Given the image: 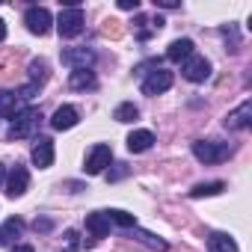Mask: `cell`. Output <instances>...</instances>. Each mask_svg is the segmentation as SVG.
Segmentation results:
<instances>
[{"label": "cell", "mask_w": 252, "mask_h": 252, "mask_svg": "<svg viewBox=\"0 0 252 252\" xmlns=\"http://www.w3.org/2000/svg\"><path fill=\"white\" fill-rule=\"evenodd\" d=\"M30 158H33V163H36L39 169L54 166V140H51V137H36Z\"/></svg>", "instance_id": "11"}, {"label": "cell", "mask_w": 252, "mask_h": 252, "mask_svg": "<svg viewBox=\"0 0 252 252\" xmlns=\"http://www.w3.org/2000/svg\"><path fill=\"white\" fill-rule=\"evenodd\" d=\"M181 74H184L190 83H202V80L211 77V63H208L205 57L193 54V57H187V60L181 63Z\"/></svg>", "instance_id": "6"}, {"label": "cell", "mask_w": 252, "mask_h": 252, "mask_svg": "<svg viewBox=\"0 0 252 252\" xmlns=\"http://www.w3.org/2000/svg\"><path fill=\"white\" fill-rule=\"evenodd\" d=\"M39 125H42V110L39 107H24L18 116H12V125H9V131L6 137L9 140H27L39 131Z\"/></svg>", "instance_id": "1"}, {"label": "cell", "mask_w": 252, "mask_h": 252, "mask_svg": "<svg viewBox=\"0 0 252 252\" xmlns=\"http://www.w3.org/2000/svg\"><path fill=\"white\" fill-rule=\"evenodd\" d=\"M155 3H158L160 9H175V6H178V0H155Z\"/></svg>", "instance_id": "30"}, {"label": "cell", "mask_w": 252, "mask_h": 252, "mask_svg": "<svg viewBox=\"0 0 252 252\" xmlns=\"http://www.w3.org/2000/svg\"><path fill=\"white\" fill-rule=\"evenodd\" d=\"M110 160H113V149H110L107 143H98V146L89 149L83 169H86V175H101V172L110 166Z\"/></svg>", "instance_id": "4"}, {"label": "cell", "mask_w": 252, "mask_h": 252, "mask_svg": "<svg viewBox=\"0 0 252 252\" xmlns=\"http://www.w3.org/2000/svg\"><path fill=\"white\" fill-rule=\"evenodd\" d=\"M24 110V101L12 89H0V119H12Z\"/></svg>", "instance_id": "13"}, {"label": "cell", "mask_w": 252, "mask_h": 252, "mask_svg": "<svg viewBox=\"0 0 252 252\" xmlns=\"http://www.w3.org/2000/svg\"><path fill=\"white\" fill-rule=\"evenodd\" d=\"M60 60H63V65H68L71 71H77V68H92L95 51H92V48H65V51L60 54Z\"/></svg>", "instance_id": "7"}, {"label": "cell", "mask_w": 252, "mask_h": 252, "mask_svg": "<svg viewBox=\"0 0 252 252\" xmlns=\"http://www.w3.org/2000/svg\"><path fill=\"white\" fill-rule=\"evenodd\" d=\"M3 39H6V21L0 18V42H3Z\"/></svg>", "instance_id": "31"}, {"label": "cell", "mask_w": 252, "mask_h": 252, "mask_svg": "<svg viewBox=\"0 0 252 252\" xmlns=\"http://www.w3.org/2000/svg\"><path fill=\"white\" fill-rule=\"evenodd\" d=\"M169 86H172V71L155 68V71H149L146 80H143V95H160V92H166Z\"/></svg>", "instance_id": "8"}, {"label": "cell", "mask_w": 252, "mask_h": 252, "mask_svg": "<svg viewBox=\"0 0 252 252\" xmlns=\"http://www.w3.org/2000/svg\"><path fill=\"white\" fill-rule=\"evenodd\" d=\"M208 252H240L234 237L225 234V231H211L208 234Z\"/></svg>", "instance_id": "17"}, {"label": "cell", "mask_w": 252, "mask_h": 252, "mask_svg": "<svg viewBox=\"0 0 252 252\" xmlns=\"http://www.w3.org/2000/svg\"><path fill=\"white\" fill-rule=\"evenodd\" d=\"M3 178H6V166L0 163V184H3Z\"/></svg>", "instance_id": "32"}, {"label": "cell", "mask_w": 252, "mask_h": 252, "mask_svg": "<svg viewBox=\"0 0 252 252\" xmlns=\"http://www.w3.org/2000/svg\"><path fill=\"white\" fill-rule=\"evenodd\" d=\"M119 9H125V12H137V9H140V0H119Z\"/></svg>", "instance_id": "28"}, {"label": "cell", "mask_w": 252, "mask_h": 252, "mask_svg": "<svg viewBox=\"0 0 252 252\" xmlns=\"http://www.w3.org/2000/svg\"><path fill=\"white\" fill-rule=\"evenodd\" d=\"M193 54H196L193 39H175V42H169V48H166V60H172V63H184V60L193 57Z\"/></svg>", "instance_id": "14"}, {"label": "cell", "mask_w": 252, "mask_h": 252, "mask_svg": "<svg viewBox=\"0 0 252 252\" xmlns=\"http://www.w3.org/2000/svg\"><path fill=\"white\" fill-rule=\"evenodd\" d=\"M86 231L98 240V237H107L110 234V220H107V214L104 211H95V214H89L86 217Z\"/></svg>", "instance_id": "18"}, {"label": "cell", "mask_w": 252, "mask_h": 252, "mask_svg": "<svg viewBox=\"0 0 252 252\" xmlns=\"http://www.w3.org/2000/svg\"><path fill=\"white\" fill-rule=\"evenodd\" d=\"M33 228H36V231H51V228H54V220H48V217H39V220L33 222Z\"/></svg>", "instance_id": "27"}, {"label": "cell", "mask_w": 252, "mask_h": 252, "mask_svg": "<svg viewBox=\"0 0 252 252\" xmlns=\"http://www.w3.org/2000/svg\"><path fill=\"white\" fill-rule=\"evenodd\" d=\"M9 252H36V249H33L30 243H12V249H9Z\"/></svg>", "instance_id": "29"}, {"label": "cell", "mask_w": 252, "mask_h": 252, "mask_svg": "<svg viewBox=\"0 0 252 252\" xmlns=\"http://www.w3.org/2000/svg\"><path fill=\"white\" fill-rule=\"evenodd\" d=\"M57 30L63 39H74L83 33V9L80 6H65L57 18Z\"/></svg>", "instance_id": "3"}, {"label": "cell", "mask_w": 252, "mask_h": 252, "mask_svg": "<svg viewBox=\"0 0 252 252\" xmlns=\"http://www.w3.org/2000/svg\"><path fill=\"white\" fill-rule=\"evenodd\" d=\"M222 125H225L228 131H243V128H249V125H252V101L246 98L240 107H234V110L222 119Z\"/></svg>", "instance_id": "10"}, {"label": "cell", "mask_w": 252, "mask_h": 252, "mask_svg": "<svg viewBox=\"0 0 252 252\" xmlns=\"http://www.w3.org/2000/svg\"><path fill=\"white\" fill-rule=\"evenodd\" d=\"M231 152H234V146L220 143V140H196V143H193V158H196L199 163H208V166L228 160Z\"/></svg>", "instance_id": "2"}, {"label": "cell", "mask_w": 252, "mask_h": 252, "mask_svg": "<svg viewBox=\"0 0 252 252\" xmlns=\"http://www.w3.org/2000/svg\"><path fill=\"white\" fill-rule=\"evenodd\" d=\"M27 187H30V172L21 163H15L12 172H9V178H6V196L9 199H21L27 193Z\"/></svg>", "instance_id": "9"}, {"label": "cell", "mask_w": 252, "mask_h": 252, "mask_svg": "<svg viewBox=\"0 0 252 252\" xmlns=\"http://www.w3.org/2000/svg\"><path fill=\"white\" fill-rule=\"evenodd\" d=\"M77 249V231L74 228H68L65 231V243H63V252H74Z\"/></svg>", "instance_id": "25"}, {"label": "cell", "mask_w": 252, "mask_h": 252, "mask_svg": "<svg viewBox=\"0 0 252 252\" xmlns=\"http://www.w3.org/2000/svg\"><path fill=\"white\" fill-rule=\"evenodd\" d=\"M74 125H77V110L71 104H63V107L54 110V116H51V128L54 131H68Z\"/></svg>", "instance_id": "12"}, {"label": "cell", "mask_w": 252, "mask_h": 252, "mask_svg": "<svg viewBox=\"0 0 252 252\" xmlns=\"http://www.w3.org/2000/svg\"><path fill=\"white\" fill-rule=\"evenodd\" d=\"M104 214H107V220H110V222H116V225H122V228H134V225H137V217H134V214H128V211L113 208V211H104Z\"/></svg>", "instance_id": "22"}, {"label": "cell", "mask_w": 252, "mask_h": 252, "mask_svg": "<svg viewBox=\"0 0 252 252\" xmlns=\"http://www.w3.org/2000/svg\"><path fill=\"white\" fill-rule=\"evenodd\" d=\"M21 231H24V222L18 217H9L3 225H0V246L15 243V237H21Z\"/></svg>", "instance_id": "19"}, {"label": "cell", "mask_w": 252, "mask_h": 252, "mask_svg": "<svg viewBox=\"0 0 252 252\" xmlns=\"http://www.w3.org/2000/svg\"><path fill=\"white\" fill-rule=\"evenodd\" d=\"M113 119H116V122H125V125H131V122L140 119V107H137L134 101H122V104L113 110Z\"/></svg>", "instance_id": "20"}, {"label": "cell", "mask_w": 252, "mask_h": 252, "mask_svg": "<svg viewBox=\"0 0 252 252\" xmlns=\"http://www.w3.org/2000/svg\"><path fill=\"white\" fill-rule=\"evenodd\" d=\"M24 24H27V30H30L33 36H45V33H51L54 18H51V12H48L45 6H30V9L24 12Z\"/></svg>", "instance_id": "5"}, {"label": "cell", "mask_w": 252, "mask_h": 252, "mask_svg": "<svg viewBox=\"0 0 252 252\" xmlns=\"http://www.w3.org/2000/svg\"><path fill=\"white\" fill-rule=\"evenodd\" d=\"M125 175H128V166H125V163H116V169L107 172V181H119V178H125Z\"/></svg>", "instance_id": "26"}, {"label": "cell", "mask_w": 252, "mask_h": 252, "mask_svg": "<svg viewBox=\"0 0 252 252\" xmlns=\"http://www.w3.org/2000/svg\"><path fill=\"white\" fill-rule=\"evenodd\" d=\"M134 234H137V237H140L143 243H149L152 249H158V252H166V249H169V246H166V240H160V237H155L152 231H140V228L134 225Z\"/></svg>", "instance_id": "24"}, {"label": "cell", "mask_w": 252, "mask_h": 252, "mask_svg": "<svg viewBox=\"0 0 252 252\" xmlns=\"http://www.w3.org/2000/svg\"><path fill=\"white\" fill-rule=\"evenodd\" d=\"M27 71H30V83H36V86H42L48 80V63L45 60H33Z\"/></svg>", "instance_id": "23"}, {"label": "cell", "mask_w": 252, "mask_h": 252, "mask_svg": "<svg viewBox=\"0 0 252 252\" xmlns=\"http://www.w3.org/2000/svg\"><path fill=\"white\" fill-rule=\"evenodd\" d=\"M125 143H128V152L143 155V152H149V149L155 146V134H152V131H131Z\"/></svg>", "instance_id": "15"}, {"label": "cell", "mask_w": 252, "mask_h": 252, "mask_svg": "<svg viewBox=\"0 0 252 252\" xmlns=\"http://www.w3.org/2000/svg\"><path fill=\"white\" fill-rule=\"evenodd\" d=\"M222 190H225L222 181H202V184H196V187L190 190V196H193V199H205V196H220Z\"/></svg>", "instance_id": "21"}, {"label": "cell", "mask_w": 252, "mask_h": 252, "mask_svg": "<svg viewBox=\"0 0 252 252\" xmlns=\"http://www.w3.org/2000/svg\"><path fill=\"white\" fill-rule=\"evenodd\" d=\"M68 86H71V89H77V92L95 89V86H98L95 71H92V68H77V71H71V74H68Z\"/></svg>", "instance_id": "16"}]
</instances>
